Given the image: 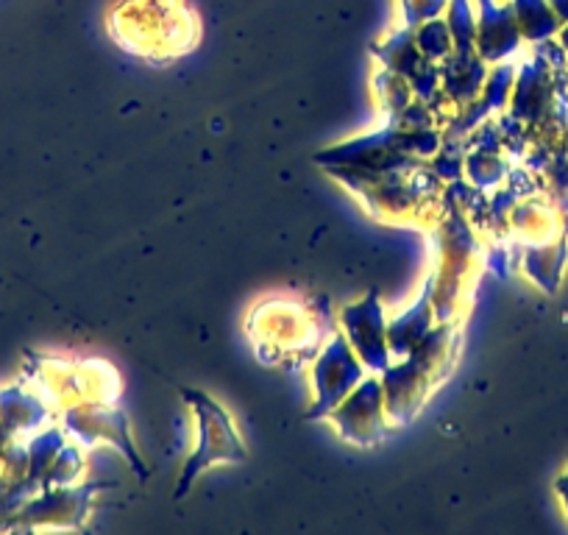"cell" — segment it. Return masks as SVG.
Here are the masks:
<instances>
[{"mask_svg": "<svg viewBox=\"0 0 568 535\" xmlns=\"http://www.w3.org/2000/svg\"><path fill=\"white\" fill-rule=\"evenodd\" d=\"M348 193L374 218L402 226L433 229L446 210V190L449 184L433 171L424 160L393 171H354V168H326Z\"/></svg>", "mask_w": 568, "mask_h": 535, "instance_id": "cell-1", "label": "cell"}, {"mask_svg": "<svg viewBox=\"0 0 568 535\" xmlns=\"http://www.w3.org/2000/svg\"><path fill=\"white\" fill-rule=\"evenodd\" d=\"M337 330L332 310L315 307V302L273 296L256 304L245 321L260 363L298 371L313 363L326 337Z\"/></svg>", "mask_w": 568, "mask_h": 535, "instance_id": "cell-2", "label": "cell"}, {"mask_svg": "<svg viewBox=\"0 0 568 535\" xmlns=\"http://www.w3.org/2000/svg\"><path fill=\"white\" fill-rule=\"evenodd\" d=\"M426 238H429L433 254L438 256L429 271L435 315L438 321H463L468 304H471L479 271L488 265V254L474 232V223L468 221L449 190H446L444 215L429 229Z\"/></svg>", "mask_w": 568, "mask_h": 535, "instance_id": "cell-3", "label": "cell"}, {"mask_svg": "<svg viewBox=\"0 0 568 535\" xmlns=\"http://www.w3.org/2000/svg\"><path fill=\"white\" fill-rule=\"evenodd\" d=\"M460 321H438L426 332L418 346L409 349L404 357L393 360L379 374L385 391L387 418L393 427H404L418 416L426 398L433 396L460 357Z\"/></svg>", "mask_w": 568, "mask_h": 535, "instance_id": "cell-4", "label": "cell"}, {"mask_svg": "<svg viewBox=\"0 0 568 535\" xmlns=\"http://www.w3.org/2000/svg\"><path fill=\"white\" fill-rule=\"evenodd\" d=\"M109 34L131 57L165 64L199 46L201 23L187 0H120L109 12Z\"/></svg>", "mask_w": 568, "mask_h": 535, "instance_id": "cell-5", "label": "cell"}, {"mask_svg": "<svg viewBox=\"0 0 568 535\" xmlns=\"http://www.w3.org/2000/svg\"><path fill=\"white\" fill-rule=\"evenodd\" d=\"M182 398L193 411L199 444H195L193 455L184 461L182 477H179L176 494H173L176 499H184L195 480L215 463H243L248 457V450H245L226 407L217 405L215 398L206 396L204 391H193V387H182Z\"/></svg>", "mask_w": 568, "mask_h": 535, "instance_id": "cell-6", "label": "cell"}, {"mask_svg": "<svg viewBox=\"0 0 568 535\" xmlns=\"http://www.w3.org/2000/svg\"><path fill=\"white\" fill-rule=\"evenodd\" d=\"M37 380L48 385L42 398L48 405L59 402L68 411L84 402H118L120 398V376L106 360H68L42 357L37 360Z\"/></svg>", "mask_w": 568, "mask_h": 535, "instance_id": "cell-7", "label": "cell"}, {"mask_svg": "<svg viewBox=\"0 0 568 535\" xmlns=\"http://www.w3.org/2000/svg\"><path fill=\"white\" fill-rule=\"evenodd\" d=\"M371 371L365 369L363 360L354 354V349L348 346L346 335L341 330L332 332L326 337V343L321 346V352L313 360V407L304 413L307 422H318L326 418L343 398L359 385V382L368 376Z\"/></svg>", "mask_w": 568, "mask_h": 535, "instance_id": "cell-8", "label": "cell"}, {"mask_svg": "<svg viewBox=\"0 0 568 535\" xmlns=\"http://www.w3.org/2000/svg\"><path fill=\"white\" fill-rule=\"evenodd\" d=\"M346 444L359 450H374L390 433V418L385 407V391H382L379 374H368L341 405L326 416Z\"/></svg>", "mask_w": 568, "mask_h": 535, "instance_id": "cell-9", "label": "cell"}, {"mask_svg": "<svg viewBox=\"0 0 568 535\" xmlns=\"http://www.w3.org/2000/svg\"><path fill=\"white\" fill-rule=\"evenodd\" d=\"M64 433L73 435L79 446H95V444H112L131 468L136 477H149V468L136 455L134 441L129 433V416L118 407V402H84V405H73L62 413Z\"/></svg>", "mask_w": 568, "mask_h": 535, "instance_id": "cell-10", "label": "cell"}, {"mask_svg": "<svg viewBox=\"0 0 568 535\" xmlns=\"http://www.w3.org/2000/svg\"><path fill=\"white\" fill-rule=\"evenodd\" d=\"M337 330L346 335L348 346L371 374H382L393 363L390 346H387V313L374 291L337 313Z\"/></svg>", "mask_w": 568, "mask_h": 535, "instance_id": "cell-11", "label": "cell"}, {"mask_svg": "<svg viewBox=\"0 0 568 535\" xmlns=\"http://www.w3.org/2000/svg\"><path fill=\"white\" fill-rule=\"evenodd\" d=\"M371 57L379 59L382 68L393 70L402 79H407V84L413 87V95L418 101L429 103L435 98L440 87V64L429 62L424 53L415 46V29L409 26H398V29L387 31L382 40H376L371 46Z\"/></svg>", "mask_w": 568, "mask_h": 535, "instance_id": "cell-12", "label": "cell"}, {"mask_svg": "<svg viewBox=\"0 0 568 535\" xmlns=\"http://www.w3.org/2000/svg\"><path fill=\"white\" fill-rule=\"evenodd\" d=\"M477 3V48L485 64L507 62L521 48L524 37L518 29L516 12L510 0H474Z\"/></svg>", "mask_w": 568, "mask_h": 535, "instance_id": "cell-13", "label": "cell"}, {"mask_svg": "<svg viewBox=\"0 0 568 535\" xmlns=\"http://www.w3.org/2000/svg\"><path fill=\"white\" fill-rule=\"evenodd\" d=\"M507 107L510 118H516L518 123H538L549 109H555V73L551 62H546L540 53L516 70V84Z\"/></svg>", "mask_w": 568, "mask_h": 535, "instance_id": "cell-14", "label": "cell"}, {"mask_svg": "<svg viewBox=\"0 0 568 535\" xmlns=\"http://www.w3.org/2000/svg\"><path fill=\"white\" fill-rule=\"evenodd\" d=\"M103 485H64V488H45L40 499L26 505L23 518H34L40 527H79L90 513L92 499Z\"/></svg>", "mask_w": 568, "mask_h": 535, "instance_id": "cell-15", "label": "cell"}, {"mask_svg": "<svg viewBox=\"0 0 568 535\" xmlns=\"http://www.w3.org/2000/svg\"><path fill=\"white\" fill-rule=\"evenodd\" d=\"M435 324H438V315L433 307V280L426 276L420 296L396 319H387V346H390L393 360L404 357L409 349L418 346Z\"/></svg>", "mask_w": 568, "mask_h": 535, "instance_id": "cell-16", "label": "cell"}, {"mask_svg": "<svg viewBox=\"0 0 568 535\" xmlns=\"http://www.w3.org/2000/svg\"><path fill=\"white\" fill-rule=\"evenodd\" d=\"M48 402L40 393H29L23 387H9V391H0V424L12 433H40L42 427H48Z\"/></svg>", "mask_w": 568, "mask_h": 535, "instance_id": "cell-17", "label": "cell"}, {"mask_svg": "<svg viewBox=\"0 0 568 535\" xmlns=\"http://www.w3.org/2000/svg\"><path fill=\"white\" fill-rule=\"evenodd\" d=\"M507 176H510V160L501 157V149H466L463 182L490 193V190H499Z\"/></svg>", "mask_w": 568, "mask_h": 535, "instance_id": "cell-18", "label": "cell"}, {"mask_svg": "<svg viewBox=\"0 0 568 535\" xmlns=\"http://www.w3.org/2000/svg\"><path fill=\"white\" fill-rule=\"evenodd\" d=\"M566 254V240H560V243H551L549 240V243L527 245V251H524V274L532 282H538L546 293H555Z\"/></svg>", "mask_w": 568, "mask_h": 535, "instance_id": "cell-19", "label": "cell"}, {"mask_svg": "<svg viewBox=\"0 0 568 535\" xmlns=\"http://www.w3.org/2000/svg\"><path fill=\"white\" fill-rule=\"evenodd\" d=\"M510 3L524 42H529V46H540V42L551 40L560 31L562 23L549 0H510Z\"/></svg>", "mask_w": 568, "mask_h": 535, "instance_id": "cell-20", "label": "cell"}, {"mask_svg": "<svg viewBox=\"0 0 568 535\" xmlns=\"http://www.w3.org/2000/svg\"><path fill=\"white\" fill-rule=\"evenodd\" d=\"M415 46H418V51L435 64H440L444 59H449L452 53H455V37H452V29L449 23H446L444 14L426 20V23H420L418 29H415Z\"/></svg>", "mask_w": 568, "mask_h": 535, "instance_id": "cell-21", "label": "cell"}, {"mask_svg": "<svg viewBox=\"0 0 568 535\" xmlns=\"http://www.w3.org/2000/svg\"><path fill=\"white\" fill-rule=\"evenodd\" d=\"M444 18L449 23L452 37H455V51H477L474 48V42H477V3L474 0H449Z\"/></svg>", "mask_w": 568, "mask_h": 535, "instance_id": "cell-22", "label": "cell"}, {"mask_svg": "<svg viewBox=\"0 0 568 535\" xmlns=\"http://www.w3.org/2000/svg\"><path fill=\"white\" fill-rule=\"evenodd\" d=\"M374 92H376V101H379V109L385 112V118L404 112V109L415 101L413 87L407 84V79H402V75L393 73V70L387 68L376 70Z\"/></svg>", "mask_w": 568, "mask_h": 535, "instance_id": "cell-23", "label": "cell"}, {"mask_svg": "<svg viewBox=\"0 0 568 535\" xmlns=\"http://www.w3.org/2000/svg\"><path fill=\"white\" fill-rule=\"evenodd\" d=\"M449 7V0H398V9H402V26L409 29H418L426 20L440 18Z\"/></svg>", "mask_w": 568, "mask_h": 535, "instance_id": "cell-24", "label": "cell"}, {"mask_svg": "<svg viewBox=\"0 0 568 535\" xmlns=\"http://www.w3.org/2000/svg\"><path fill=\"white\" fill-rule=\"evenodd\" d=\"M555 14L560 18V23H568V0H549Z\"/></svg>", "mask_w": 568, "mask_h": 535, "instance_id": "cell-25", "label": "cell"}, {"mask_svg": "<svg viewBox=\"0 0 568 535\" xmlns=\"http://www.w3.org/2000/svg\"><path fill=\"white\" fill-rule=\"evenodd\" d=\"M557 496H560L562 505H566V511H568V472L557 480Z\"/></svg>", "mask_w": 568, "mask_h": 535, "instance_id": "cell-26", "label": "cell"}, {"mask_svg": "<svg viewBox=\"0 0 568 535\" xmlns=\"http://www.w3.org/2000/svg\"><path fill=\"white\" fill-rule=\"evenodd\" d=\"M557 34H560V46H562V51L568 53V23H562V26H560V31H557Z\"/></svg>", "mask_w": 568, "mask_h": 535, "instance_id": "cell-27", "label": "cell"}]
</instances>
